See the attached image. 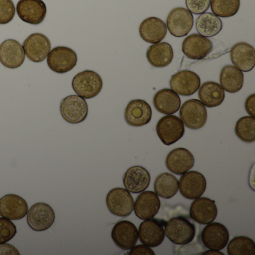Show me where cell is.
<instances>
[{"label": "cell", "mask_w": 255, "mask_h": 255, "mask_svg": "<svg viewBox=\"0 0 255 255\" xmlns=\"http://www.w3.org/2000/svg\"><path fill=\"white\" fill-rule=\"evenodd\" d=\"M165 234L174 244L186 245L194 240L196 229L195 225L186 218L177 216L165 223Z\"/></svg>", "instance_id": "obj_1"}, {"label": "cell", "mask_w": 255, "mask_h": 255, "mask_svg": "<svg viewBox=\"0 0 255 255\" xmlns=\"http://www.w3.org/2000/svg\"><path fill=\"white\" fill-rule=\"evenodd\" d=\"M72 88L77 95L84 99L95 98L102 90L103 80L98 73L86 70L73 78Z\"/></svg>", "instance_id": "obj_2"}, {"label": "cell", "mask_w": 255, "mask_h": 255, "mask_svg": "<svg viewBox=\"0 0 255 255\" xmlns=\"http://www.w3.org/2000/svg\"><path fill=\"white\" fill-rule=\"evenodd\" d=\"M156 133L165 145H172L184 135V125L177 116L167 115L158 122Z\"/></svg>", "instance_id": "obj_3"}, {"label": "cell", "mask_w": 255, "mask_h": 255, "mask_svg": "<svg viewBox=\"0 0 255 255\" xmlns=\"http://www.w3.org/2000/svg\"><path fill=\"white\" fill-rule=\"evenodd\" d=\"M180 116L186 128L197 130L202 128L207 122V111L201 101L190 99L182 105Z\"/></svg>", "instance_id": "obj_4"}, {"label": "cell", "mask_w": 255, "mask_h": 255, "mask_svg": "<svg viewBox=\"0 0 255 255\" xmlns=\"http://www.w3.org/2000/svg\"><path fill=\"white\" fill-rule=\"evenodd\" d=\"M60 113L62 118L68 123H81L87 118L89 107L86 100L82 97L69 95L61 102Z\"/></svg>", "instance_id": "obj_5"}, {"label": "cell", "mask_w": 255, "mask_h": 255, "mask_svg": "<svg viewBox=\"0 0 255 255\" xmlns=\"http://www.w3.org/2000/svg\"><path fill=\"white\" fill-rule=\"evenodd\" d=\"M106 203L110 213L115 216L125 217L132 213L135 202L129 191L119 187L114 188L108 192Z\"/></svg>", "instance_id": "obj_6"}, {"label": "cell", "mask_w": 255, "mask_h": 255, "mask_svg": "<svg viewBox=\"0 0 255 255\" xmlns=\"http://www.w3.org/2000/svg\"><path fill=\"white\" fill-rule=\"evenodd\" d=\"M77 55L72 49L67 47H55L47 56V65L56 74H66L75 68Z\"/></svg>", "instance_id": "obj_7"}, {"label": "cell", "mask_w": 255, "mask_h": 255, "mask_svg": "<svg viewBox=\"0 0 255 255\" xmlns=\"http://www.w3.org/2000/svg\"><path fill=\"white\" fill-rule=\"evenodd\" d=\"M193 25V15L184 8H174L167 18V29L176 38L186 36L192 30Z\"/></svg>", "instance_id": "obj_8"}, {"label": "cell", "mask_w": 255, "mask_h": 255, "mask_svg": "<svg viewBox=\"0 0 255 255\" xmlns=\"http://www.w3.org/2000/svg\"><path fill=\"white\" fill-rule=\"evenodd\" d=\"M165 222L162 219H145L138 230L140 241L149 247H157L165 239Z\"/></svg>", "instance_id": "obj_9"}, {"label": "cell", "mask_w": 255, "mask_h": 255, "mask_svg": "<svg viewBox=\"0 0 255 255\" xmlns=\"http://www.w3.org/2000/svg\"><path fill=\"white\" fill-rule=\"evenodd\" d=\"M27 222L35 231H44L53 225L56 219L54 210L45 203H37L28 210Z\"/></svg>", "instance_id": "obj_10"}, {"label": "cell", "mask_w": 255, "mask_h": 255, "mask_svg": "<svg viewBox=\"0 0 255 255\" xmlns=\"http://www.w3.org/2000/svg\"><path fill=\"white\" fill-rule=\"evenodd\" d=\"M16 10L20 20L34 26L43 23L47 13L42 0H20Z\"/></svg>", "instance_id": "obj_11"}, {"label": "cell", "mask_w": 255, "mask_h": 255, "mask_svg": "<svg viewBox=\"0 0 255 255\" xmlns=\"http://www.w3.org/2000/svg\"><path fill=\"white\" fill-rule=\"evenodd\" d=\"M23 47L29 60L39 63L47 59L51 50V43L46 35L34 33L25 40Z\"/></svg>", "instance_id": "obj_12"}, {"label": "cell", "mask_w": 255, "mask_h": 255, "mask_svg": "<svg viewBox=\"0 0 255 255\" xmlns=\"http://www.w3.org/2000/svg\"><path fill=\"white\" fill-rule=\"evenodd\" d=\"M207 188V181L201 173L189 171L182 174L179 182V189L184 198L195 200L202 196Z\"/></svg>", "instance_id": "obj_13"}, {"label": "cell", "mask_w": 255, "mask_h": 255, "mask_svg": "<svg viewBox=\"0 0 255 255\" xmlns=\"http://www.w3.org/2000/svg\"><path fill=\"white\" fill-rule=\"evenodd\" d=\"M111 237L118 247L123 250H129L138 242V231L135 224L129 221L122 220L114 225Z\"/></svg>", "instance_id": "obj_14"}, {"label": "cell", "mask_w": 255, "mask_h": 255, "mask_svg": "<svg viewBox=\"0 0 255 255\" xmlns=\"http://www.w3.org/2000/svg\"><path fill=\"white\" fill-rule=\"evenodd\" d=\"M213 49L212 41L199 34H192L185 38L182 51L192 60H201L207 57Z\"/></svg>", "instance_id": "obj_15"}, {"label": "cell", "mask_w": 255, "mask_h": 255, "mask_svg": "<svg viewBox=\"0 0 255 255\" xmlns=\"http://www.w3.org/2000/svg\"><path fill=\"white\" fill-rule=\"evenodd\" d=\"M26 53L17 40L8 39L0 44V62L9 69L20 68L24 63Z\"/></svg>", "instance_id": "obj_16"}, {"label": "cell", "mask_w": 255, "mask_h": 255, "mask_svg": "<svg viewBox=\"0 0 255 255\" xmlns=\"http://www.w3.org/2000/svg\"><path fill=\"white\" fill-rule=\"evenodd\" d=\"M201 86V79L193 71H179L171 77L170 86L178 95L190 96L195 94Z\"/></svg>", "instance_id": "obj_17"}, {"label": "cell", "mask_w": 255, "mask_h": 255, "mask_svg": "<svg viewBox=\"0 0 255 255\" xmlns=\"http://www.w3.org/2000/svg\"><path fill=\"white\" fill-rule=\"evenodd\" d=\"M152 114L151 107L148 103L144 100H133L125 109V119L130 126H144L151 121Z\"/></svg>", "instance_id": "obj_18"}, {"label": "cell", "mask_w": 255, "mask_h": 255, "mask_svg": "<svg viewBox=\"0 0 255 255\" xmlns=\"http://www.w3.org/2000/svg\"><path fill=\"white\" fill-rule=\"evenodd\" d=\"M201 240L206 247L221 250L228 244L229 233L225 225L219 222L207 224L201 232Z\"/></svg>", "instance_id": "obj_19"}, {"label": "cell", "mask_w": 255, "mask_h": 255, "mask_svg": "<svg viewBox=\"0 0 255 255\" xmlns=\"http://www.w3.org/2000/svg\"><path fill=\"white\" fill-rule=\"evenodd\" d=\"M27 202L21 197L8 194L0 199V216L10 220H20L27 214Z\"/></svg>", "instance_id": "obj_20"}, {"label": "cell", "mask_w": 255, "mask_h": 255, "mask_svg": "<svg viewBox=\"0 0 255 255\" xmlns=\"http://www.w3.org/2000/svg\"><path fill=\"white\" fill-rule=\"evenodd\" d=\"M230 57L233 65L243 72H249L255 68V48L247 43L234 44L230 51Z\"/></svg>", "instance_id": "obj_21"}, {"label": "cell", "mask_w": 255, "mask_h": 255, "mask_svg": "<svg viewBox=\"0 0 255 255\" xmlns=\"http://www.w3.org/2000/svg\"><path fill=\"white\" fill-rule=\"evenodd\" d=\"M189 211L190 217L201 225L213 222L218 214L216 202L207 197L201 196L194 200Z\"/></svg>", "instance_id": "obj_22"}, {"label": "cell", "mask_w": 255, "mask_h": 255, "mask_svg": "<svg viewBox=\"0 0 255 255\" xmlns=\"http://www.w3.org/2000/svg\"><path fill=\"white\" fill-rule=\"evenodd\" d=\"M161 202L159 196L152 191L141 192L135 203L134 209L135 216L142 220L152 219L160 210Z\"/></svg>", "instance_id": "obj_23"}, {"label": "cell", "mask_w": 255, "mask_h": 255, "mask_svg": "<svg viewBox=\"0 0 255 255\" xmlns=\"http://www.w3.org/2000/svg\"><path fill=\"white\" fill-rule=\"evenodd\" d=\"M123 183L125 189L129 192L141 193L150 186V173L142 166L131 167L124 175Z\"/></svg>", "instance_id": "obj_24"}, {"label": "cell", "mask_w": 255, "mask_h": 255, "mask_svg": "<svg viewBox=\"0 0 255 255\" xmlns=\"http://www.w3.org/2000/svg\"><path fill=\"white\" fill-rule=\"evenodd\" d=\"M195 158L189 150L176 148L171 150L165 159L167 168L173 174L182 175L193 168Z\"/></svg>", "instance_id": "obj_25"}, {"label": "cell", "mask_w": 255, "mask_h": 255, "mask_svg": "<svg viewBox=\"0 0 255 255\" xmlns=\"http://www.w3.org/2000/svg\"><path fill=\"white\" fill-rule=\"evenodd\" d=\"M166 24L158 17H151L145 19L139 26V34L141 39L149 44L161 42L168 32Z\"/></svg>", "instance_id": "obj_26"}, {"label": "cell", "mask_w": 255, "mask_h": 255, "mask_svg": "<svg viewBox=\"0 0 255 255\" xmlns=\"http://www.w3.org/2000/svg\"><path fill=\"white\" fill-rule=\"evenodd\" d=\"M147 59L149 63L154 68H165L172 62L174 50L168 43H156L152 44L147 50Z\"/></svg>", "instance_id": "obj_27"}, {"label": "cell", "mask_w": 255, "mask_h": 255, "mask_svg": "<svg viewBox=\"0 0 255 255\" xmlns=\"http://www.w3.org/2000/svg\"><path fill=\"white\" fill-rule=\"evenodd\" d=\"M153 104L159 113L172 115L180 110L181 100L172 89H163L156 92L154 95Z\"/></svg>", "instance_id": "obj_28"}, {"label": "cell", "mask_w": 255, "mask_h": 255, "mask_svg": "<svg viewBox=\"0 0 255 255\" xmlns=\"http://www.w3.org/2000/svg\"><path fill=\"white\" fill-rule=\"evenodd\" d=\"M219 81L224 91L228 93H237L243 88L244 75L243 71L234 65H225L221 70Z\"/></svg>", "instance_id": "obj_29"}, {"label": "cell", "mask_w": 255, "mask_h": 255, "mask_svg": "<svg viewBox=\"0 0 255 255\" xmlns=\"http://www.w3.org/2000/svg\"><path fill=\"white\" fill-rule=\"evenodd\" d=\"M200 101L208 108L221 105L225 100V91L216 82L208 81L203 83L198 89Z\"/></svg>", "instance_id": "obj_30"}, {"label": "cell", "mask_w": 255, "mask_h": 255, "mask_svg": "<svg viewBox=\"0 0 255 255\" xmlns=\"http://www.w3.org/2000/svg\"><path fill=\"white\" fill-rule=\"evenodd\" d=\"M222 26L220 18L212 13L200 14L195 22L197 32L206 38H212L217 35L222 31Z\"/></svg>", "instance_id": "obj_31"}, {"label": "cell", "mask_w": 255, "mask_h": 255, "mask_svg": "<svg viewBox=\"0 0 255 255\" xmlns=\"http://www.w3.org/2000/svg\"><path fill=\"white\" fill-rule=\"evenodd\" d=\"M178 189V180L170 173H162L155 180V193L160 198L170 199L177 193Z\"/></svg>", "instance_id": "obj_32"}, {"label": "cell", "mask_w": 255, "mask_h": 255, "mask_svg": "<svg viewBox=\"0 0 255 255\" xmlns=\"http://www.w3.org/2000/svg\"><path fill=\"white\" fill-rule=\"evenodd\" d=\"M235 134L243 142H255V118L250 116L240 118L236 123Z\"/></svg>", "instance_id": "obj_33"}, {"label": "cell", "mask_w": 255, "mask_h": 255, "mask_svg": "<svg viewBox=\"0 0 255 255\" xmlns=\"http://www.w3.org/2000/svg\"><path fill=\"white\" fill-rule=\"evenodd\" d=\"M240 7V0H211L210 2L212 12L219 18L234 17L238 12Z\"/></svg>", "instance_id": "obj_34"}, {"label": "cell", "mask_w": 255, "mask_h": 255, "mask_svg": "<svg viewBox=\"0 0 255 255\" xmlns=\"http://www.w3.org/2000/svg\"><path fill=\"white\" fill-rule=\"evenodd\" d=\"M227 251L229 255H255V243L249 237L240 236L231 240Z\"/></svg>", "instance_id": "obj_35"}, {"label": "cell", "mask_w": 255, "mask_h": 255, "mask_svg": "<svg viewBox=\"0 0 255 255\" xmlns=\"http://www.w3.org/2000/svg\"><path fill=\"white\" fill-rule=\"evenodd\" d=\"M17 232V228L13 222L7 218L0 217V244L12 240Z\"/></svg>", "instance_id": "obj_36"}, {"label": "cell", "mask_w": 255, "mask_h": 255, "mask_svg": "<svg viewBox=\"0 0 255 255\" xmlns=\"http://www.w3.org/2000/svg\"><path fill=\"white\" fill-rule=\"evenodd\" d=\"M15 14L16 8L12 0H0V25L11 23Z\"/></svg>", "instance_id": "obj_37"}, {"label": "cell", "mask_w": 255, "mask_h": 255, "mask_svg": "<svg viewBox=\"0 0 255 255\" xmlns=\"http://www.w3.org/2000/svg\"><path fill=\"white\" fill-rule=\"evenodd\" d=\"M211 0H186L188 11L195 15L204 14L210 6Z\"/></svg>", "instance_id": "obj_38"}, {"label": "cell", "mask_w": 255, "mask_h": 255, "mask_svg": "<svg viewBox=\"0 0 255 255\" xmlns=\"http://www.w3.org/2000/svg\"><path fill=\"white\" fill-rule=\"evenodd\" d=\"M130 255H154L155 252L149 246L145 245H138L133 246L129 252Z\"/></svg>", "instance_id": "obj_39"}, {"label": "cell", "mask_w": 255, "mask_h": 255, "mask_svg": "<svg viewBox=\"0 0 255 255\" xmlns=\"http://www.w3.org/2000/svg\"><path fill=\"white\" fill-rule=\"evenodd\" d=\"M18 249L7 243L0 244V255H20Z\"/></svg>", "instance_id": "obj_40"}, {"label": "cell", "mask_w": 255, "mask_h": 255, "mask_svg": "<svg viewBox=\"0 0 255 255\" xmlns=\"http://www.w3.org/2000/svg\"><path fill=\"white\" fill-rule=\"evenodd\" d=\"M245 109L248 114L252 117L255 116V94L249 95L245 101Z\"/></svg>", "instance_id": "obj_41"}, {"label": "cell", "mask_w": 255, "mask_h": 255, "mask_svg": "<svg viewBox=\"0 0 255 255\" xmlns=\"http://www.w3.org/2000/svg\"><path fill=\"white\" fill-rule=\"evenodd\" d=\"M202 255H224V254L222 253V252H219V250H216V249H210V250L206 251V252H204Z\"/></svg>", "instance_id": "obj_42"}]
</instances>
